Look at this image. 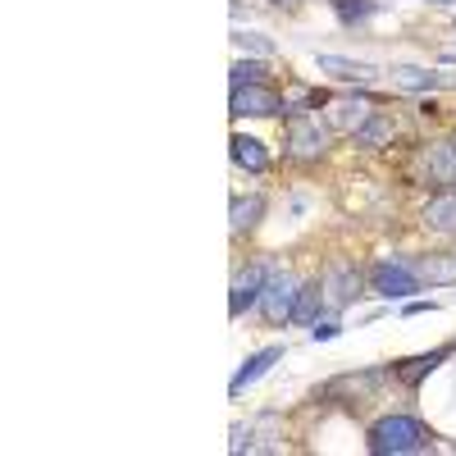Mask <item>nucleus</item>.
<instances>
[{
    "label": "nucleus",
    "mask_w": 456,
    "mask_h": 456,
    "mask_svg": "<svg viewBox=\"0 0 456 456\" xmlns=\"http://www.w3.org/2000/svg\"><path fill=\"white\" fill-rule=\"evenodd\" d=\"M429 447V434L420 420L411 415H384L374 429H370V452L374 456H411V452H425Z\"/></svg>",
    "instance_id": "f257e3e1"
},
{
    "label": "nucleus",
    "mask_w": 456,
    "mask_h": 456,
    "mask_svg": "<svg viewBox=\"0 0 456 456\" xmlns=\"http://www.w3.org/2000/svg\"><path fill=\"white\" fill-rule=\"evenodd\" d=\"M370 292L384 297V301H411L415 292H420V274L411 270L406 260H379L370 270Z\"/></svg>",
    "instance_id": "f03ea898"
},
{
    "label": "nucleus",
    "mask_w": 456,
    "mask_h": 456,
    "mask_svg": "<svg viewBox=\"0 0 456 456\" xmlns=\"http://www.w3.org/2000/svg\"><path fill=\"white\" fill-rule=\"evenodd\" d=\"M297 297H301V283L283 270H270V279H265V292H260V315L270 320V324H288L292 311H297Z\"/></svg>",
    "instance_id": "7ed1b4c3"
},
{
    "label": "nucleus",
    "mask_w": 456,
    "mask_h": 456,
    "mask_svg": "<svg viewBox=\"0 0 456 456\" xmlns=\"http://www.w3.org/2000/svg\"><path fill=\"white\" fill-rule=\"evenodd\" d=\"M329 151V124L311 119V114H292L288 124V156L292 160H320Z\"/></svg>",
    "instance_id": "20e7f679"
},
{
    "label": "nucleus",
    "mask_w": 456,
    "mask_h": 456,
    "mask_svg": "<svg viewBox=\"0 0 456 456\" xmlns=\"http://www.w3.org/2000/svg\"><path fill=\"white\" fill-rule=\"evenodd\" d=\"M228 110L238 114V119H270V114H283L288 101L270 87L260 83H247V87H233V101H228Z\"/></svg>",
    "instance_id": "39448f33"
},
{
    "label": "nucleus",
    "mask_w": 456,
    "mask_h": 456,
    "mask_svg": "<svg viewBox=\"0 0 456 456\" xmlns=\"http://www.w3.org/2000/svg\"><path fill=\"white\" fill-rule=\"evenodd\" d=\"M320 288H324V301H329L333 311L352 306V301L361 297V274H356V265H329V274L320 279Z\"/></svg>",
    "instance_id": "423d86ee"
},
{
    "label": "nucleus",
    "mask_w": 456,
    "mask_h": 456,
    "mask_svg": "<svg viewBox=\"0 0 456 456\" xmlns=\"http://www.w3.org/2000/svg\"><path fill=\"white\" fill-rule=\"evenodd\" d=\"M265 279H270V265H251V270H242L238 283H233V301H228V315L238 320L247 306H256L260 292H265Z\"/></svg>",
    "instance_id": "0eeeda50"
},
{
    "label": "nucleus",
    "mask_w": 456,
    "mask_h": 456,
    "mask_svg": "<svg viewBox=\"0 0 456 456\" xmlns=\"http://www.w3.org/2000/svg\"><path fill=\"white\" fill-rule=\"evenodd\" d=\"M274 361H283V347H260L256 356H247V361H242V370L233 374V384H228V393H233V397H242V393H247V388H251L256 379H260L265 370H270Z\"/></svg>",
    "instance_id": "6e6552de"
},
{
    "label": "nucleus",
    "mask_w": 456,
    "mask_h": 456,
    "mask_svg": "<svg viewBox=\"0 0 456 456\" xmlns=\"http://www.w3.org/2000/svg\"><path fill=\"white\" fill-rule=\"evenodd\" d=\"M365 101H356V96H342V101H333L329 105V128H338V133H352L356 137V128L365 124Z\"/></svg>",
    "instance_id": "1a4fd4ad"
},
{
    "label": "nucleus",
    "mask_w": 456,
    "mask_h": 456,
    "mask_svg": "<svg viewBox=\"0 0 456 456\" xmlns=\"http://www.w3.org/2000/svg\"><path fill=\"white\" fill-rule=\"evenodd\" d=\"M393 133H397L393 114H388V110H374L370 119L356 128V146H370V151H374V146H388V142H393Z\"/></svg>",
    "instance_id": "9d476101"
},
{
    "label": "nucleus",
    "mask_w": 456,
    "mask_h": 456,
    "mask_svg": "<svg viewBox=\"0 0 456 456\" xmlns=\"http://www.w3.org/2000/svg\"><path fill=\"white\" fill-rule=\"evenodd\" d=\"M233 165H242V169H251V174H265L270 169V156H265V142H256V137H242V133H233Z\"/></svg>",
    "instance_id": "9b49d317"
},
{
    "label": "nucleus",
    "mask_w": 456,
    "mask_h": 456,
    "mask_svg": "<svg viewBox=\"0 0 456 456\" xmlns=\"http://www.w3.org/2000/svg\"><path fill=\"white\" fill-rule=\"evenodd\" d=\"M320 69L324 73H333V78H342V83H370L374 78V64H361V60H342V55H320Z\"/></svg>",
    "instance_id": "f8f14e48"
},
{
    "label": "nucleus",
    "mask_w": 456,
    "mask_h": 456,
    "mask_svg": "<svg viewBox=\"0 0 456 456\" xmlns=\"http://www.w3.org/2000/svg\"><path fill=\"white\" fill-rule=\"evenodd\" d=\"M425 224L438 228V233H456V192H443L425 206Z\"/></svg>",
    "instance_id": "ddd939ff"
},
{
    "label": "nucleus",
    "mask_w": 456,
    "mask_h": 456,
    "mask_svg": "<svg viewBox=\"0 0 456 456\" xmlns=\"http://www.w3.org/2000/svg\"><path fill=\"white\" fill-rule=\"evenodd\" d=\"M429 174L438 183H456V142H443L429 151Z\"/></svg>",
    "instance_id": "4468645a"
},
{
    "label": "nucleus",
    "mask_w": 456,
    "mask_h": 456,
    "mask_svg": "<svg viewBox=\"0 0 456 456\" xmlns=\"http://www.w3.org/2000/svg\"><path fill=\"white\" fill-rule=\"evenodd\" d=\"M393 83L406 87V92H434V87H438V73H425V69L402 64V69H393Z\"/></svg>",
    "instance_id": "2eb2a0df"
},
{
    "label": "nucleus",
    "mask_w": 456,
    "mask_h": 456,
    "mask_svg": "<svg viewBox=\"0 0 456 456\" xmlns=\"http://www.w3.org/2000/svg\"><path fill=\"white\" fill-rule=\"evenodd\" d=\"M260 215H265V197H238L233 201V233H247V228H256L260 224Z\"/></svg>",
    "instance_id": "dca6fc26"
},
{
    "label": "nucleus",
    "mask_w": 456,
    "mask_h": 456,
    "mask_svg": "<svg viewBox=\"0 0 456 456\" xmlns=\"http://www.w3.org/2000/svg\"><path fill=\"white\" fill-rule=\"evenodd\" d=\"M415 274L429 279V283H456V260H443V256H429L415 265Z\"/></svg>",
    "instance_id": "f3484780"
},
{
    "label": "nucleus",
    "mask_w": 456,
    "mask_h": 456,
    "mask_svg": "<svg viewBox=\"0 0 456 456\" xmlns=\"http://www.w3.org/2000/svg\"><path fill=\"white\" fill-rule=\"evenodd\" d=\"M320 283H301V297H297V311H292V324H315V301H320Z\"/></svg>",
    "instance_id": "a211bd4d"
},
{
    "label": "nucleus",
    "mask_w": 456,
    "mask_h": 456,
    "mask_svg": "<svg viewBox=\"0 0 456 456\" xmlns=\"http://www.w3.org/2000/svg\"><path fill=\"white\" fill-rule=\"evenodd\" d=\"M333 10H338L342 23H361V19L379 14V0H333Z\"/></svg>",
    "instance_id": "6ab92c4d"
},
{
    "label": "nucleus",
    "mask_w": 456,
    "mask_h": 456,
    "mask_svg": "<svg viewBox=\"0 0 456 456\" xmlns=\"http://www.w3.org/2000/svg\"><path fill=\"white\" fill-rule=\"evenodd\" d=\"M443 356H447V352H434V356H420V361H406L402 379H406V384H420V379H425V374H429V370H434Z\"/></svg>",
    "instance_id": "aec40b11"
},
{
    "label": "nucleus",
    "mask_w": 456,
    "mask_h": 456,
    "mask_svg": "<svg viewBox=\"0 0 456 456\" xmlns=\"http://www.w3.org/2000/svg\"><path fill=\"white\" fill-rule=\"evenodd\" d=\"M233 42H238L242 51H256V55H274V42H265L260 32H233Z\"/></svg>",
    "instance_id": "412c9836"
},
{
    "label": "nucleus",
    "mask_w": 456,
    "mask_h": 456,
    "mask_svg": "<svg viewBox=\"0 0 456 456\" xmlns=\"http://www.w3.org/2000/svg\"><path fill=\"white\" fill-rule=\"evenodd\" d=\"M260 78H265V69H260V64H251V60L233 64V87H247V83H260Z\"/></svg>",
    "instance_id": "4be33fe9"
},
{
    "label": "nucleus",
    "mask_w": 456,
    "mask_h": 456,
    "mask_svg": "<svg viewBox=\"0 0 456 456\" xmlns=\"http://www.w3.org/2000/svg\"><path fill=\"white\" fill-rule=\"evenodd\" d=\"M338 333H342V324H333V320H315V324H311V338H315V342H329V338H338Z\"/></svg>",
    "instance_id": "5701e85b"
},
{
    "label": "nucleus",
    "mask_w": 456,
    "mask_h": 456,
    "mask_svg": "<svg viewBox=\"0 0 456 456\" xmlns=\"http://www.w3.org/2000/svg\"><path fill=\"white\" fill-rule=\"evenodd\" d=\"M274 5H297V0H274Z\"/></svg>",
    "instance_id": "b1692460"
},
{
    "label": "nucleus",
    "mask_w": 456,
    "mask_h": 456,
    "mask_svg": "<svg viewBox=\"0 0 456 456\" xmlns=\"http://www.w3.org/2000/svg\"><path fill=\"white\" fill-rule=\"evenodd\" d=\"M438 5H456V0H438Z\"/></svg>",
    "instance_id": "393cba45"
}]
</instances>
